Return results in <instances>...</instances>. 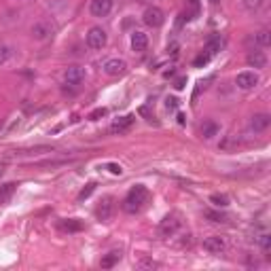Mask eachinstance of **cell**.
<instances>
[{"instance_id": "9a60e30c", "label": "cell", "mask_w": 271, "mask_h": 271, "mask_svg": "<svg viewBox=\"0 0 271 271\" xmlns=\"http://www.w3.org/2000/svg\"><path fill=\"white\" fill-rule=\"evenodd\" d=\"M246 62L250 64L252 68H265L267 66V55L263 53V51H250Z\"/></svg>"}, {"instance_id": "7c38bea8", "label": "cell", "mask_w": 271, "mask_h": 271, "mask_svg": "<svg viewBox=\"0 0 271 271\" xmlns=\"http://www.w3.org/2000/svg\"><path fill=\"white\" fill-rule=\"evenodd\" d=\"M256 83H259V76H256L254 72H240L235 79V85L240 89H252Z\"/></svg>"}, {"instance_id": "4fadbf2b", "label": "cell", "mask_w": 271, "mask_h": 271, "mask_svg": "<svg viewBox=\"0 0 271 271\" xmlns=\"http://www.w3.org/2000/svg\"><path fill=\"white\" fill-rule=\"evenodd\" d=\"M148 47V36L144 34V32L136 30L132 34V49L136 51V53H142V51H146Z\"/></svg>"}, {"instance_id": "8992f818", "label": "cell", "mask_w": 271, "mask_h": 271, "mask_svg": "<svg viewBox=\"0 0 271 271\" xmlns=\"http://www.w3.org/2000/svg\"><path fill=\"white\" fill-rule=\"evenodd\" d=\"M142 19H144V23L148 25V28H159V25L165 22V15L159 6H148V9L144 11V15H142Z\"/></svg>"}, {"instance_id": "1f68e13d", "label": "cell", "mask_w": 271, "mask_h": 271, "mask_svg": "<svg viewBox=\"0 0 271 271\" xmlns=\"http://www.w3.org/2000/svg\"><path fill=\"white\" fill-rule=\"evenodd\" d=\"M106 167H108V172H111V174H114V176H121V174H123V167L117 165V163H108Z\"/></svg>"}, {"instance_id": "836d02e7", "label": "cell", "mask_w": 271, "mask_h": 271, "mask_svg": "<svg viewBox=\"0 0 271 271\" xmlns=\"http://www.w3.org/2000/svg\"><path fill=\"white\" fill-rule=\"evenodd\" d=\"M184 83H186V79H178V81H176V85H174V87H176V89H184Z\"/></svg>"}, {"instance_id": "4316f807", "label": "cell", "mask_w": 271, "mask_h": 271, "mask_svg": "<svg viewBox=\"0 0 271 271\" xmlns=\"http://www.w3.org/2000/svg\"><path fill=\"white\" fill-rule=\"evenodd\" d=\"M93 191H95V184H93V182H89V184L85 186V189H83V191L79 193V202H85V199H87L89 195H91Z\"/></svg>"}, {"instance_id": "83f0119b", "label": "cell", "mask_w": 271, "mask_h": 271, "mask_svg": "<svg viewBox=\"0 0 271 271\" xmlns=\"http://www.w3.org/2000/svg\"><path fill=\"white\" fill-rule=\"evenodd\" d=\"M15 191V184H4L2 189H0V202H4V199H9V195Z\"/></svg>"}, {"instance_id": "3957f363", "label": "cell", "mask_w": 271, "mask_h": 271, "mask_svg": "<svg viewBox=\"0 0 271 271\" xmlns=\"http://www.w3.org/2000/svg\"><path fill=\"white\" fill-rule=\"evenodd\" d=\"M180 218L178 214H170V216H165L163 221H161L159 225V237H174L176 235V231L180 229Z\"/></svg>"}, {"instance_id": "e575fe53", "label": "cell", "mask_w": 271, "mask_h": 271, "mask_svg": "<svg viewBox=\"0 0 271 271\" xmlns=\"http://www.w3.org/2000/svg\"><path fill=\"white\" fill-rule=\"evenodd\" d=\"M2 174H4V167H2V165H0V176H2Z\"/></svg>"}, {"instance_id": "44dd1931", "label": "cell", "mask_w": 271, "mask_h": 271, "mask_svg": "<svg viewBox=\"0 0 271 271\" xmlns=\"http://www.w3.org/2000/svg\"><path fill=\"white\" fill-rule=\"evenodd\" d=\"M11 57H13V47H11V45H4V43H0V66L9 62Z\"/></svg>"}, {"instance_id": "2e32d148", "label": "cell", "mask_w": 271, "mask_h": 271, "mask_svg": "<svg viewBox=\"0 0 271 271\" xmlns=\"http://www.w3.org/2000/svg\"><path fill=\"white\" fill-rule=\"evenodd\" d=\"M134 121H136V117H134V114H125V117H121V119H117V121H114L111 130H113L114 134L127 132V130H130V127L134 125Z\"/></svg>"}, {"instance_id": "4dcf8cb0", "label": "cell", "mask_w": 271, "mask_h": 271, "mask_svg": "<svg viewBox=\"0 0 271 271\" xmlns=\"http://www.w3.org/2000/svg\"><path fill=\"white\" fill-rule=\"evenodd\" d=\"M210 57H212L210 53H202V55H199L197 60H195V66H197V68H199V66H205V64L210 62Z\"/></svg>"}, {"instance_id": "5b68a950", "label": "cell", "mask_w": 271, "mask_h": 271, "mask_svg": "<svg viewBox=\"0 0 271 271\" xmlns=\"http://www.w3.org/2000/svg\"><path fill=\"white\" fill-rule=\"evenodd\" d=\"M53 32H55V25L51 22H36L32 25V38H36V41H49L53 36Z\"/></svg>"}, {"instance_id": "277c9868", "label": "cell", "mask_w": 271, "mask_h": 271, "mask_svg": "<svg viewBox=\"0 0 271 271\" xmlns=\"http://www.w3.org/2000/svg\"><path fill=\"white\" fill-rule=\"evenodd\" d=\"M203 250L208 254H223L227 250V242L221 235H210L203 240Z\"/></svg>"}, {"instance_id": "9c48e42d", "label": "cell", "mask_w": 271, "mask_h": 271, "mask_svg": "<svg viewBox=\"0 0 271 271\" xmlns=\"http://www.w3.org/2000/svg\"><path fill=\"white\" fill-rule=\"evenodd\" d=\"M64 79H66L68 85H81L85 81V70L81 66H68L66 72H64Z\"/></svg>"}, {"instance_id": "cb8c5ba5", "label": "cell", "mask_w": 271, "mask_h": 271, "mask_svg": "<svg viewBox=\"0 0 271 271\" xmlns=\"http://www.w3.org/2000/svg\"><path fill=\"white\" fill-rule=\"evenodd\" d=\"M161 265L157 261H153V259H148V256H144V259H140L138 261V269H159Z\"/></svg>"}, {"instance_id": "ac0fdd59", "label": "cell", "mask_w": 271, "mask_h": 271, "mask_svg": "<svg viewBox=\"0 0 271 271\" xmlns=\"http://www.w3.org/2000/svg\"><path fill=\"white\" fill-rule=\"evenodd\" d=\"M223 47V38L221 36H212L208 43H205V53H210V55H214L216 51H221Z\"/></svg>"}, {"instance_id": "f1b7e54d", "label": "cell", "mask_w": 271, "mask_h": 271, "mask_svg": "<svg viewBox=\"0 0 271 271\" xmlns=\"http://www.w3.org/2000/svg\"><path fill=\"white\" fill-rule=\"evenodd\" d=\"M244 6H246L248 11H256L263 6V0H244Z\"/></svg>"}, {"instance_id": "8fae6325", "label": "cell", "mask_w": 271, "mask_h": 271, "mask_svg": "<svg viewBox=\"0 0 271 271\" xmlns=\"http://www.w3.org/2000/svg\"><path fill=\"white\" fill-rule=\"evenodd\" d=\"M113 208H114L113 199H111V197H104V199H102V202L98 203V208H95V214H98L100 221H111Z\"/></svg>"}, {"instance_id": "6da1fadb", "label": "cell", "mask_w": 271, "mask_h": 271, "mask_svg": "<svg viewBox=\"0 0 271 271\" xmlns=\"http://www.w3.org/2000/svg\"><path fill=\"white\" fill-rule=\"evenodd\" d=\"M146 199H148V189L144 184H136V186H132L127 197L123 199V210L127 214H136V212H140V208L146 203Z\"/></svg>"}, {"instance_id": "d590c367", "label": "cell", "mask_w": 271, "mask_h": 271, "mask_svg": "<svg viewBox=\"0 0 271 271\" xmlns=\"http://www.w3.org/2000/svg\"><path fill=\"white\" fill-rule=\"evenodd\" d=\"M210 2H218V0H210Z\"/></svg>"}, {"instance_id": "d6a6232c", "label": "cell", "mask_w": 271, "mask_h": 271, "mask_svg": "<svg viewBox=\"0 0 271 271\" xmlns=\"http://www.w3.org/2000/svg\"><path fill=\"white\" fill-rule=\"evenodd\" d=\"M165 106H167V111H176L178 100H176V98H167V100H165Z\"/></svg>"}, {"instance_id": "f546056e", "label": "cell", "mask_w": 271, "mask_h": 271, "mask_svg": "<svg viewBox=\"0 0 271 271\" xmlns=\"http://www.w3.org/2000/svg\"><path fill=\"white\" fill-rule=\"evenodd\" d=\"M261 248L263 250H265V252H269V250H271V235H261Z\"/></svg>"}, {"instance_id": "ba28073f", "label": "cell", "mask_w": 271, "mask_h": 271, "mask_svg": "<svg viewBox=\"0 0 271 271\" xmlns=\"http://www.w3.org/2000/svg\"><path fill=\"white\" fill-rule=\"evenodd\" d=\"M271 125V117L267 113H256L252 119H250V130H252L254 134H261L265 132L267 127Z\"/></svg>"}, {"instance_id": "8d00e7d4", "label": "cell", "mask_w": 271, "mask_h": 271, "mask_svg": "<svg viewBox=\"0 0 271 271\" xmlns=\"http://www.w3.org/2000/svg\"><path fill=\"white\" fill-rule=\"evenodd\" d=\"M22 2H28V0H22Z\"/></svg>"}, {"instance_id": "603a6c76", "label": "cell", "mask_w": 271, "mask_h": 271, "mask_svg": "<svg viewBox=\"0 0 271 271\" xmlns=\"http://www.w3.org/2000/svg\"><path fill=\"white\" fill-rule=\"evenodd\" d=\"M210 202L214 203L216 208H227V205H229V197L223 195V193H214V195L210 197Z\"/></svg>"}, {"instance_id": "484cf974", "label": "cell", "mask_w": 271, "mask_h": 271, "mask_svg": "<svg viewBox=\"0 0 271 271\" xmlns=\"http://www.w3.org/2000/svg\"><path fill=\"white\" fill-rule=\"evenodd\" d=\"M108 114V108H104V106H100V108H95V111H91L87 114V119L89 121H100L102 117H106Z\"/></svg>"}, {"instance_id": "d6986e66", "label": "cell", "mask_w": 271, "mask_h": 271, "mask_svg": "<svg viewBox=\"0 0 271 271\" xmlns=\"http://www.w3.org/2000/svg\"><path fill=\"white\" fill-rule=\"evenodd\" d=\"M62 229H64V231H68V233H76V231H81V229H83V223H81V221H76V218H68V221H64V223H62Z\"/></svg>"}, {"instance_id": "e0dca14e", "label": "cell", "mask_w": 271, "mask_h": 271, "mask_svg": "<svg viewBox=\"0 0 271 271\" xmlns=\"http://www.w3.org/2000/svg\"><path fill=\"white\" fill-rule=\"evenodd\" d=\"M55 146L43 144V146H32V148H19V151H13V155L17 157H23V155H41V153H53Z\"/></svg>"}, {"instance_id": "d4e9b609", "label": "cell", "mask_w": 271, "mask_h": 271, "mask_svg": "<svg viewBox=\"0 0 271 271\" xmlns=\"http://www.w3.org/2000/svg\"><path fill=\"white\" fill-rule=\"evenodd\" d=\"M256 43H259L261 47H267V45H271V32L269 30H261L259 34H256Z\"/></svg>"}, {"instance_id": "ffe728a7", "label": "cell", "mask_w": 271, "mask_h": 271, "mask_svg": "<svg viewBox=\"0 0 271 271\" xmlns=\"http://www.w3.org/2000/svg\"><path fill=\"white\" fill-rule=\"evenodd\" d=\"M202 134H203V138H205V140L214 138V136L218 134V125L214 123V121H205L203 127H202Z\"/></svg>"}, {"instance_id": "30bf717a", "label": "cell", "mask_w": 271, "mask_h": 271, "mask_svg": "<svg viewBox=\"0 0 271 271\" xmlns=\"http://www.w3.org/2000/svg\"><path fill=\"white\" fill-rule=\"evenodd\" d=\"M91 15L93 17H106L113 11V0H91Z\"/></svg>"}, {"instance_id": "7402d4cb", "label": "cell", "mask_w": 271, "mask_h": 271, "mask_svg": "<svg viewBox=\"0 0 271 271\" xmlns=\"http://www.w3.org/2000/svg\"><path fill=\"white\" fill-rule=\"evenodd\" d=\"M203 216L208 218V221L212 223H227V216L223 214V212H214V210H205L203 212Z\"/></svg>"}, {"instance_id": "5bb4252c", "label": "cell", "mask_w": 271, "mask_h": 271, "mask_svg": "<svg viewBox=\"0 0 271 271\" xmlns=\"http://www.w3.org/2000/svg\"><path fill=\"white\" fill-rule=\"evenodd\" d=\"M121 256H123V252L121 250H111L108 254H104L102 256V261H100V267L102 269H113L117 263L121 261Z\"/></svg>"}, {"instance_id": "52a82bcc", "label": "cell", "mask_w": 271, "mask_h": 271, "mask_svg": "<svg viewBox=\"0 0 271 271\" xmlns=\"http://www.w3.org/2000/svg\"><path fill=\"white\" fill-rule=\"evenodd\" d=\"M104 72L108 76H123L127 72V62L125 60H119V57H113L104 64Z\"/></svg>"}, {"instance_id": "7a4b0ae2", "label": "cell", "mask_w": 271, "mask_h": 271, "mask_svg": "<svg viewBox=\"0 0 271 271\" xmlns=\"http://www.w3.org/2000/svg\"><path fill=\"white\" fill-rule=\"evenodd\" d=\"M106 43H108V36L100 25L89 28V32H87V47L89 49H102V47H106Z\"/></svg>"}]
</instances>
